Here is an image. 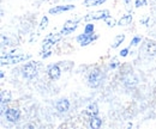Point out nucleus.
Listing matches in <instances>:
<instances>
[{"label":"nucleus","mask_w":156,"mask_h":129,"mask_svg":"<svg viewBox=\"0 0 156 129\" xmlns=\"http://www.w3.org/2000/svg\"><path fill=\"white\" fill-rule=\"evenodd\" d=\"M138 41H139V38H138V37H136V38H135V39L131 42V44H132V46H135V44H137V42H138Z\"/></svg>","instance_id":"24"},{"label":"nucleus","mask_w":156,"mask_h":129,"mask_svg":"<svg viewBox=\"0 0 156 129\" xmlns=\"http://www.w3.org/2000/svg\"><path fill=\"white\" fill-rule=\"evenodd\" d=\"M145 52L148 55H155L156 54V43L153 41H148L145 44Z\"/></svg>","instance_id":"9"},{"label":"nucleus","mask_w":156,"mask_h":129,"mask_svg":"<svg viewBox=\"0 0 156 129\" xmlns=\"http://www.w3.org/2000/svg\"><path fill=\"white\" fill-rule=\"evenodd\" d=\"M69 107H70V103H69V100H66V99L59 100L58 104H57V109H58L60 112H65V111H67L69 110Z\"/></svg>","instance_id":"11"},{"label":"nucleus","mask_w":156,"mask_h":129,"mask_svg":"<svg viewBox=\"0 0 156 129\" xmlns=\"http://www.w3.org/2000/svg\"><path fill=\"white\" fill-rule=\"evenodd\" d=\"M98 112V105L95 104V103H93V104H90L88 108H87V114L89 115V116H96Z\"/></svg>","instance_id":"14"},{"label":"nucleus","mask_w":156,"mask_h":129,"mask_svg":"<svg viewBox=\"0 0 156 129\" xmlns=\"http://www.w3.org/2000/svg\"><path fill=\"white\" fill-rule=\"evenodd\" d=\"M78 41H80L82 46H87L93 41V36L90 34H83V35H80L78 37Z\"/></svg>","instance_id":"12"},{"label":"nucleus","mask_w":156,"mask_h":129,"mask_svg":"<svg viewBox=\"0 0 156 129\" xmlns=\"http://www.w3.org/2000/svg\"><path fill=\"white\" fill-rule=\"evenodd\" d=\"M102 122L98 117H95V116H91V120H90V127L93 129H98L101 127Z\"/></svg>","instance_id":"15"},{"label":"nucleus","mask_w":156,"mask_h":129,"mask_svg":"<svg viewBox=\"0 0 156 129\" xmlns=\"http://www.w3.org/2000/svg\"><path fill=\"white\" fill-rule=\"evenodd\" d=\"M5 116H6L7 121L16 122L20 118V111L17 110V109H7V111L5 112Z\"/></svg>","instance_id":"6"},{"label":"nucleus","mask_w":156,"mask_h":129,"mask_svg":"<svg viewBox=\"0 0 156 129\" xmlns=\"http://www.w3.org/2000/svg\"><path fill=\"white\" fill-rule=\"evenodd\" d=\"M2 42H4V44H6V46H9V44H10V43H9V39H7L5 36L2 37Z\"/></svg>","instance_id":"23"},{"label":"nucleus","mask_w":156,"mask_h":129,"mask_svg":"<svg viewBox=\"0 0 156 129\" xmlns=\"http://www.w3.org/2000/svg\"><path fill=\"white\" fill-rule=\"evenodd\" d=\"M93 30H94V25H93V24H89V25H87V28H85V34H90Z\"/></svg>","instance_id":"21"},{"label":"nucleus","mask_w":156,"mask_h":129,"mask_svg":"<svg viewBox=\"0 0 156 129\" xmlns=\"http://www.w3.org/2000/svg\"><path fill=\"white\" fill-rule=\"evenodd\" d=\"M77 25H78V20H67V22L64 24V28H62V30H61V34L67 35V34L72 32V31L77 28Z\"/></svg>","instance_id":"5"},{"label":"nucleus","mask_w":156,"mask_h":129,"mask_svg":"<svg viewBox=\"0 0 156 129\" xmlns=\"http://www.w3.org/2000/svg\"><path fill=\"white\" fill-rule=\"evenodd\" d=\"M131 20H132V17H131V15L124 16L122 18L119 20V25H127V24H130V23H131Z\"/></svg>","instance_id":"16"},{"label":"nucleus","mask_w":156,"mask_h":129,"mask_svg":"<svg viewBox=\"0 0 156 129\" xmlns=\"http://www.w3.org/2000/svg\"><path fill=\"white\" fill-rule=\"evenodd\" d=\"M75 6L73 5H67V6H57V7H54V8H51L49 10V13H54V15H57L59 12H62V11H69V10H71V8H73Z\"/></svg>","instance_id":"10"},{"label":"nucleus","mask_w":156,"mask_h":129,"mask_svg":"<svg viewBox=\"0 0 156 129\" xmlns=\"http://www.w3.org/2000/svg\"><path fill=\"white\" fill-rule=\"evenodd\" d=\"M37 73V67L34 62H29L23 67V75L27 79H33Z\"/></svg>","instance_id":"2"},{"label":"nucleus","mask_w":156,"mask_h":129,"mask_svg":"<svg viewBox=\"0 0 156 129\" xmlns=\"http://www.w3.org/2000/svg\"><path fill=\"white\" fill-rule=\"evenodd\" d=\"M29 55H15V54H10L7 56H2L1 57V63L2 65H11V63H17L23 60L29 59Z\"/></svg>","instance_id":"1"},{"label":"nucleus","mask_w":156,"mask_h":129,"mask_svg":"<svg viewBox=\"0 0 156 129\" xmlns=\"http://www.w3.org/2000/svg\"><path fill=\"white\" fill-rule=\"evenodd\" d=\"M124 38H125L124 35H119V36H117L115 37V39H114V42H113V44H112V47H113V48L119 47V46H120V43L124 41Z\"/></svg>","instance_id":"18"},{"label":"nucleus","mask_w":156,"mask_h":129,"mask_svg":"<svg viewBox=\"0 0 156 129\" xmlns=\"http://www.w3.org/2000/svg\"><path fill=\"white\" fill-rule=\"evenodd\" d=\"M106 0H85V6H91V5H100L102 2H105Z\"/></svg>","instance_id":"19"},{"label":"nucleus","mask_w":156,"mask_h":129,"mask_svg":"<svg viewBox=\"0 0 156 129\" xmlns=\"http://www.w3.org/2000/svg\"><path fill=\"white\" fill-rule=\"evenodd\" d=\"M127 53H129V52H127V49H124V50H121L120 55H121V56H126V55H127Z\"/></svg>","instance_id":"22"},{"label":"nucleus","mask_w":156,"mask_h":129,"mask_svg":"<svg viewBox=\"0 0 156 129\" xmlns=\"http://www.w3.org/2000/svg\"><path fill=\"white\" fill-rule=\"evenodd\" d=\"M47 24H48V18H47V17H43V18H42V22H41L40 28H41V29H44V28L47 26Z\"/></svg>","instance_id":"20"},{"label":"nucleus","mask_w":156,"mask_h":129,"mask_svg":"<svg viewBox=\"0 0 156 129\" xmlns=\"http://www.w3.org/2000/svg\"><path fill=\"white\" fill-rule=\"evenodd\" d=\"M48 74H49V76L52 79H58L59 76H60V70H59V67L58 66H52L49 68V71H48Z\"/></svg>","instance_id":"13"},{"label":"nucleus","mask_w":156,"mask_h":129,"mask_svg":"<svg viewBox=\"0 0 156 129\" xmlns=\"http://www.w3.org/2000/svg\"><path fill=\"white\" fill-rule=\"evenodd\" d=\"M10 99H11L10 92L2 91V93H1V103H2V104H4V103H7V102H10Z\"/></svg>","instance_id":"17"},{"label":"nucleus","mask_w":156,"mask_h":129,"mask_svg":"<svg viewBox=\"0 0 156 129\" xmlns=\"http://www.w3.org/2000/svg\"><path fill=\"white\" fill-rule=\"evenodd\" d=\"M109 17V12L107 10L105 11H98L95 13H90L88 16H85L84 19L85 20H96V19H103V18H108Z\"/></svg>","instance_id":"4"},{"label":"nucleus","mask_w":156,"mask_h":129,"mask_svg":"<svg viewBox=\"0 0 156 129\" xmlns=\"http://www.w3.org/2000/svg\"><path fill=\"white\" fill-rule=\"evenodd\" d=\"M101 80H102V75L98 70H94L89 75V85L91 87H98L101 84Z\"/></svg>","instance_id":"3"},{"label":"nucleus","mask_w":156,"mask_h":129,"mask_svg":"<svg viewBox=\"0 0 156 129\" xmlns=\"http://www.w3.org/2000/svg\"><path fill=\"white\" fill-rule=\"evenodd\" d=\"M60 38H61V35H51V36H48L44 39V48H48V47L55 44Z\"/></svg>","instance_id":"8"},{"label":"nucleus","mask_w":156,"mask_h":129,"mask_svg":"<svg viewBox=\"0 0 156 129\" xmlns=\"http://www.w3.org/2000/svg\"><path fill=\"white\" fill-rule=\"evenodd\" d=\"M124 83H125V85H126L127 87H133V86H136L137 85L138 80H137V78L132 73H129L127 75H125V78H124Z\"/></svg>","instance_id":"7"}]
</instances>
